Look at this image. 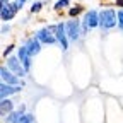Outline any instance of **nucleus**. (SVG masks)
Listing matches in <instances>:
<instances>
[{"mask_svg":"<svg viewBox=\"0 0 123 123\" xmlns=\"http://www.w3.org/2000/svg\"><path fill=\"white\" fill-rule=\"evenodd\" d=\"M118 27V10L113 7H103L99 10V29L110 31Z\"/></svg>","mask_w":123,"mask_h":123,"instance_id":"obj_1","label":"nucleus"},{"mask_svg":"<svg viewBox=\"0 0 123 123\" xmlns=\"http://www.w3.org/2000/svg\"><path fill=\"white\" fill-rule=\"evenodd\" d=\"M98 27H99V10H96V9L86 10L84 17H82V38L87 36L89 31L98 29Z\"/></svg>","mask_w":123,"mask_h":123,"instance_id":"obj_2","label":"nucleus"},{"mask_svg":"<svg viewBox=\"0 0 123 123\" xmlns=\"http://www.w3.org/2000/svg\"><path fill=\"white\" fill-rule=\"evenodd\" d=\"M50 29L53 31V34L58 41V46L62 48V51H67L68 50V36H67V31H65V21H62V22H56V24H48Z\"/></svg>","mask_w":123,"mask_h":123,"instance_id":"obj_3","label":"nucleus"},{"mask_svg":"<svg viewBox=\"0 0 123 123\" xmlns=\"http://www.w3.org/2000/svg\"><path fill=\"white\" fill-rule=\"evenodd\" d=\"M65 31H67L68 41L79 43L82 39V21H79V19H68V21H65Z\"/></svg>","mask_w":123,"mask_h":123,"instance_id":"obj_4","label":"nucleus"},{"mask_svg":"<svg viewBox=\"0 0 123 123\" xmlns=\"http://www.w3.org/2000/svg\"><path fill=\"white\" fill-rule=\"evenodd\" d=\"M22 10V5L17 2V0H14V2L7 4V5H0V19H2L4 24H7L9 21H12L15 15H17V12Z\"/></svg>","mask_w":123,"mask_h":123,"instance_id":"obj_5","label":"nucleus"},{"mask_svg":"<svg viewBox=\"0 0 123 123\" xmlns=\"http://www.w3.org/2000/svg\"><path fill=\"white\" fill-rule=\"evenodd\" d=\"M5 67H7L10 72H14L19 79H24V77L27 75L26 68L22 67V63H21L19 58H17V55H10L9 58H5Z\"/></svg>","mask_w":123,"mask_h":123,"instance_id":"obj_6","label":"nucleus"},{"mask_svg":"<svg viewBox=\"0 0 123 123\" xmlns=\"http://www.w3.org/2000/svg\"><path fill=\"white\" fill-rule=\"evenodd\" d=\"M34 36L41 41V44H58V41H56V38H55V34H53V31L50 29V26H44V27H41V29H38L36 33H34Z\"/></svg>","mask_w":123,"mask_h":123,"instance_id":"obj_7","label":"nucleus"},{"mask_svg":"<svg viewBox=\"0 0 123 123\" xmlns=\"http://www.w3.org/2000/svg\"><path fill=\"white\" fill-rule=\"evenodd\" d=\"M15 55H17V58H19V62L22 63V67L26 68V72L29 74L31 72V68H33V56L29 55V51H27V48L24 44H21V46H17L15 48Z\"/></svg>","mask_w":123,"mask_h":123,"instance_id":"obj_8","label":"nucleus"},{"mask_svg":"<svg viewBox=\"0 0 123 123\" xmlns=\"http://www.w3.org/2000/svg\"><path fill=\"white\" fill-rule=\"evenodd\" d=\"M26 48H27V51H29V55L31 56H38L41 51H43V44H41V41L36 38V36H27L26 39H24V43H22Z\"/></svg>","mask_w":123,"mask_h":123,"instance_id":"obj_9","label":"nucleus"},{"mask_svg":"<svg viewBox=\"0 0 123 123\" xmlns=\"http://www.w3.org/2000/svg\"><path fill=\"white\" fill-rule=\"evenodd\" d=\"M26 110H27L26 104H19L17 110L12 111V113H9L5 118H2V121H4V123H22V120H24V116H26V113H27Z\"/></svg>","mask_w":123,"mask_h":123,"instance_id":"obj_10","label":"nucleus"},{"mask_svg":"<svg viewBox=\"0 0 123 123\" xmlns=\"http://www.w3.org/2000/svg\"><path fill=\"white\" fill-rule=\"evenodd\" d=\"M0 79H2L4 84H9V86H21V80H22L14 72H10L5 65L0 67Z\"/></svg>","mask_w":123,"mask_h":123,"instance_id":"obj_11","label":"nucleus"},{"mask_svg":"<svg viewBox=\"0 0 123 123\" xmlns=\"http://www.w3.org/2000/svg\"><path fill=\"white\" fill-rule=\"evenodd\" d=\"M22 86H9V84H0V99H7L10 96H15V94H21L22 92Z\"/></svg>","mask_w":123,"mask_h":123,"instance_id":"obj_12","label":"nucleus"},{"mask_svg":"<svg viewBox=\"0 0 123 123\" xmlns=\"http://www.w3.org/2000/svg\"><path fill=\"white\" fill-rule=\"evenodd\" d=\"M15 110H17V106H15V103H14L10 98L0 99V115H2V118H5L9 113H12V111H15Z\"/></svg>","mask_w":123,"mask_h":123,"instance_id":"obj_13","label":"nucleus"},{"mask_svg":"<svg viewBox=\"0 0 123 123\" xmlns=\"http://www.w3.org/2000/svg\"><path fill=\"white\" fill-rule=\"evenodd\" d=\"M80 14H86V9H84V5H80V4H75V5H72L68 10H67V15L70 19H77Z\"/></svg>","mask_w":123,"mask_h":123,"instance_id":"obj_14","label":"nucleus"},{"mask_svg":"<svg viewBox=\"0 0 123 123\" xmlns=\"http://www.w3.org/2000/svg\"><path fill=\"white\" fill-rule=\"evenodd\" d=\"M72 7V0H56V2L53 4V10L55 12H62V10H68Z\"/></svg>","mask_w":123,"mask_h":123,"instance_id":"obj_15","label":"nucleus"},{"mask_svg":"<svg viewBox=\"0 0 123 123\" xmlns=\"http://www.w3.org/2000/svg\"><path fill=\"white\" fill-rule=\"evenodd\" d=\"M43 7H44L43 0H34V2L31 4V7H29V14H39L43 10Z\"/></svg>","mask_w":123,"mask_h":123,"instance_id":"obj_16","label":"nucleus"},{"mask_svg":"<svg viewBox=\"0 0 123 123\" xmlns=\"http://www.w3.org/2000/svg\"><path fill=\"white\" fill-rule=\"evenodd\" d=\"M14 48H15V44L14 43H10V44H7L5 48H4V51H2V56L4 58H9L10 55H12V51H14Z\"/></svg>","mask_w":123,"mask_h":123,"instance_id":"obj_17","label":"nucleus"},{"mask_svg":"<svg viewBox=\"0 0 123 123\" xmlns=\"http://www.w3.org/2000/svg\"><path fill=\"white\" fill-rule=\"evenodd\" d=\"M22 123H36V118H34V115H33V113H26V116H24Z\"/></svg>","mask_w":123,"mask_h":123,"instance_id":"obj_18","label":"nucleus"},{"mask_svg":"<svg viewBox=\"0 0 123 123\" xmlns=\"http://www.w3.org/2000/svg\"><path fill=\"white\" fill-rule=\"evenodd\" d=\"M118 29L123 31V9H118Z\"/></svg>","mask_w":123,"mask_h":123,"instance_id":"obj_19","label":"nucleus"},{"mask_svg":"<svg viewBox=\"0 0 123 123\" xmlns=\"http://www.w3.org/2000/svg\"><path fill=\"white\" fill-rule=\"evenodd\" d=\"M10 31H12V26L9 22L7 24H2V27H0V33H2V34H9Z\"/></svg>","mask_w":123,"mask_h":123,"instance_id":"obj_20","label":"nucleus"},{"mask_svg":"<svg viewBox=\"0 0 123 123\" xmlns=\"http://www.w3.org/2000/svg\"><path fill=\"white\" fill-rule=\"evenodd\" d=\"M115 5L120 7V9H123V0H115Z\"/></svg>","mask_w":123,"mask_h":123,"instance_id":"obj_21","label":"nucleus"},{"mask_svg":"<svg viewBox=\"0 0 123 123\" xmlns=\"http://www.w3.org/2000/svg\"><path fill=\"white\" fill-rule=\"evenodd\" d=\"M7 4H10V0H0V5H7Z\"/></svg>","mask_w":123,"mask_h":123,"instance_id":"obj_22","label":"nucleus"},{"mask_svg":"<svg viewBox=\"0 0 123 123\" xmlns=\"http://www.w3.org/2000/svg\"><path fill=\"white\" fill-rule=\"evenodd\" d=\"M17 2H19V4H21V5L24 7V4H26V2H29V0H17Z\"/></svg>","mask_w":123,"mask_h":123,"instance_id":"obj_23","label":"nucleus"}]
</instances>
